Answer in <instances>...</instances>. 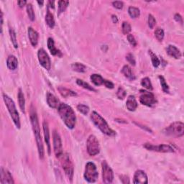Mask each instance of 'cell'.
<instances>
[{
    "label": "cell",
    "mask_w": 184,
    "mask_h": 184,
    "mask_svg": "<svg viewBox=\"0 0 184 184\" xmlns=\"http://www.w3.org/2000/svg\"><path fill=\"white\" fill-rule=\"evenodd\" d=\"M30 121L32 124L33 132L35 137V140H36L38 154H39L40 158L42 160L44 158V147L43 144H42V141L40 135V125L38 122V119L37 116L36 111L34 107L32 106L31 107L30 109Z\"/></svg>",
    "instance_id": "cell-1"
},
{
    "label": "cell",
    "mask_w": 184,
    "mask_h": 184,
    "mask_svg": "<svg viewBox=\"0 0 184 184\" xmlns=\"http://www.w3.org/2000/svg\"><path fill=\"white\" fill-rule=\"evenodd\" d=\"M58 111L60 117L67 127L71 130L73 129L76 122V117L73 109L69 105L62 103L60 104Z\"/></svg>",
    "instance_id": "cell-2"
},
{
    "label": "cell",
    "mask_w": 184,
    "mask_h": 184,
    "mask_svg": "<svg viewBox=\"0 0 184 184\" xmlns=\"http://www.w3.org/2000/svg\"><path fill=\"white\" fill-rule=\"evenodd\" d=\"M91 119H92L94 125L102 131V133L105 134L107 136H109V137H114L116 135L115 131H114L112 128H110L106 120L97 112H92V114H91Z\"/></svg>",
    "instance_id": "cell-3"
},
{
    "label": "cell",
    "mask_w": 184,
    "mask_h": 184,
    "mask_svg": "<svg viewBox=\"0 0 184 184\" xmlns=\"http://www.w3.org/2000/svg\"><path fill=\"white\" fill-rule=\"evenodd\" d=\"M3 99L4 103H5L7 107V109L9 114H10V116L12 119L14 123H15L17 128L20 129L21 126L20 115H19L17 109L16 108L15 102H14L13 100L8 95H7L5 94H3Z\"/></svg>",
    "instance_id": "cell-4"
},
{
    "label": "cell",
    "mask_w": 184,
    "mask_h": 184,
    "mask_svg": "<svg viewBox=\"0 0 184 184\" xmlns=\"http://www.w3.org/2000/svg\"><path fill=\"white\" fill-rule=\"evenodd\" d=\"M164 134L171 137H182L184 134V125L183 122H177L169 125L163 131Z\"/></svg>",
    "instance_id": "cell-5"
},
{
    "label": "cell",
    "mask_w": 184,
    "mask_h": 184,
    "mask_svg": "<svg viewBox=\"0 0 184 184\" xmlns=\"http://www.w3.org/2000/svg\"><path fill=\"white\" fill-rule=\"evenodd\" d=\"M99 173H98L97 168L96 165L94 162H88L86 165L84 178L88 183H94L96 182Z\"/></svg>",
    "instance_id": "cell-6"
},
{
    "label": "cell",
    "mask_w": 184,
    "mask_h": 184,
    "mask_svg": "<svg viewBox=\"0 0 184 184\" xmlns=\"http://www.w3.org/2000/svg\"><path fill=\"white\" fill-rule=\"evenodd\" d=\"M61 159V166L63 167V169L65 172L66 176L70 179L71 181H72L73 176V165L71 162L70 157L68 154H63L59 157Z\"/></svg>",
    "instance_id": "cell-7"
},
{
    "label": "cell",
    "mask_w": 184,
    "mask_h": 184,
    "mask_svg": "<svg viewBox=\"0 0 184 184\" xmlns=\"http://www.w3.org/2000/svg\"><path fill=\"white\" fill-rule=\"evenodd\" d=\"M87 152L91 156H95L99 153L100 147L97 138L94 135H90L87 142Z\"/></svg>",
    "instance_id": "cell-8"
},
{
    "label": "cell",
    "mask_w": 184,
    "mask_h": 184,
    "mask_svg": "<svg viewBox=\"0 0 184 184\" xmlns=\"http://www.w3.org/2000/svg\"><path fill=\"white\" fill-rule=\"evenodd\" d=\"M52 142H53V148L55 155L57 157H59L63 155V146L61 136L56 130L53 131L52 133Z\"/></svg>",
    "instance_id": "cell-9"
},
{
    "label": "cell",
    "mask_w": 184,
    "mask_h": 184,
    "mask_svg": "<svg viewBox=\"0 0 184 184\" xmlns=\"http://www.w3.org/2000/svg\"><path fill=\"white\" fill-rule=\"evenodd\" d=\"M140 102L142 104L147 107H152L157 103V100L153 94L145 91H141Z\"/></svg>",
    "instance_id": "cell-10"
},
{
    "label": "cell",
    "mask_w": 184,
    "mask_h": 184,
    "mask_svg": "<svg viewBox=\"0 0 184 184\" xmlns=\"http://www.w3.org/2000/svg\"><path fill=\"white\" fill-rule=\"evenodd\" d=\"M102 166V177L104 183H112L114 180L113 171L107 164L106 161H103Z\"/></svg>",
    "instance_id": "cell-11"
},
{
    "label": "cell",
    "mask_w": 184,
    "mask_h": 184,
    "mask_svg": "<svg viewBox=\"0 0 184 184\" xmlns=\"http://www.w3.org/2000/svg\"><path fill=\"white\" fill-rule=\"evenodd\" d=\"M37 57L38 60H39V62L45 69L49 71L51 68V59H50L48 55L44 49H40L37 52Z\"/></svg>",
    "instance_id": "cell-12"
},
{
    "label": "cell",
    "mask_w": 184,
    "mask_h": 184,
    "mask_svg": "<svg viewBox=\"0 0 184 184\" xmlns=\"http://www.w3.org/2000/svg\"><path fill=\"white\" fill-rule=\"evenodd\" d=\"M144 147L148 150L151 151H156L160 152H174V149L168 145H153L150 143H145Z\"/></svg>",
    "instance_id": "cell-13"
},
{
    "label": "cell",
    "mask_w": 184,
    "mask_h": 184,
    "mask_svg": "<svg viewBox=\"0 0 184 184\" xmlns=\"http://www.w3.org/2000/svg\"><path fill=\"white\" fill-rule=\"evenodd\" d=\"M133 183L135 184H145L148 183L147 176L144 171L138 170L134 175Z\"/></svg>",
    "instance_id": "cell-14"
},
{
    "label": "cell",
    "mask_w": 184,
    "mask_h": 184,
    "mask_svg": "<svg viewBox=\"0 0 184 184\" xmlns=\"http://www.w3.org/2000/svg\"><path fill=\"white\" fill-rule=\"evenodd\" d=\"M1 184H13L14 181L11 173L4 168H1V179H0Z\"/></svg>",
    "instance_id": "cell-15"
},
{
    "label": "cell",
    "mask_w": 184,
    "mask_h": 184,
    "mask_svg": "<svg viewBox=\"0 0 184 184\" xmlns=\"http://www.w3.org/2000/svg\"><path fill=\"white\" fill-rule=\"evenodd\" d=\"M47 103L49 105L50 107L53 109H58L60 106V102L57 98L54 96L53 94H51V93H47Z\"/></svg>",
    "instance_id": "cell-16"
},
{
    "label": "cell",
    "mask_w": 184,
    "mask_h": 184,
    "mask_svg": "<svg viewBox=\"0 0 184 184\" xmlns=\"http://www.w3.org/2000/svg\"><path fill=\"white\" fill-rule=\"evenodd\" d=\"M28 37H29L30 41L33 47H36L38 43V33L32 27H28Z\"/></svg>",
    "instance_id": "cell-17"
},
{
    "label": "cell",
    "mask_w": 184,
    "mask_h": 184,
    "mask_svg": "<svg viewBox=\"0 0 184 184\" xmlns=\"http://www.w3.org/2000/svg\"><path fill=\"white\" fill-rule=\"evenodd\" d=\"M42 127H43L45 141V142H46V145L47 146V152H48L49 155H51V144H50L49 127H48V124H47L46 121L43 122V123H42Z\"/></svg>",
    "instance_id": "cell-18"
},
{
    "label": "cell",
    "mask_w": 184,
    "mask_h": 184,
    "mask_svg": "<svg viewBox=\"0 0 184 184\" xmlns=\"http://www.w3.org/2000/svg\"><path fill=\"white\" fill-rule=\"evenodd\" d=\"M166 51H167V53H168L170 56L173 57V58L176 59L181 58V52L176 46H174V45H168L166 49Z\"/></svg>",
    "instance_id": "cell-19"
},
{
    "label": "cell",
    "mask_w": 184,
    "mask_h": 184,
    "mask_svg": "<svg viewBox=\"0 0 184 184\" xmlns=\"http://www.w3.org/2000/svg\"><path fill=\"white\" fill-rule=\"evenodd\" d=\"M47 47H48L50 52H51V53L52 55V56H61V51L58 50L55 46V43H54V40L51 37H49L48 39H47Z\"/></svg>",
    "instance_id": "cell-20"
},
{
    "label": "cell",
    "mask_w": 184,
    "mask_h": 184,
    "mask_svg": "<svg viewBox=\"0 0 184 184\" xmlns=\"http://www.w3.org/2000/svg\"><path fill=\"white\" fill-rule=\"evenodd\" d=\"M126 107L127 109L130 112H134L137 109V102L136 101L135 97L134 96H130L128 97L127 100L126 102Z\"/></svg>",
    "instance_id": "cell-21"
},
{
    "label": "cell",
    "mask_w": 184,
    "mask_h": 184,
    "mask_svg": "<svg viewBox=\"0 0 184 184\" xmlns=\"http://www.w3.org/2000/svg\"><path fill=\"white\" fill-rule=\"evenodd\" d=\"M7 66L9 70H16L18 66V61L16 57L14 56H9L7 60Z\"/></svg>",
    "instance_id": "cell-22"
},
{
    "label": "cell",
    "mask_w": 184,
    "mask_h": 184,
    "mask_svg": "<svg viewBox=\"0 0 184 184\" xmlns=\"http://www.w3.org/2000/svg\"><path fill=\"white\" fill-rule=\"evenodd\" d=\"M122 73L124 74V76H125L127 78H128L129 80L133 81L135 79V76L132 73V71L131 68L127 65H125L122 69Z\"/></svg>",
    "instance_id": "cell-23"
},
{
    "label": "cell",
    "mask_w": 184,
    "mask_h": 184,
    "mask_svg": "<svg viewBox=\"0 0 184 184\" xmlns=\"http://www.w3.org/2000/svg\"><path fill=\"white\" fill-rule=\"evenodd\" d=\"M17 97H18L19 105H20L21 111L25 114V97H24V94L21 88H19Z\"/></svg>",
    "instance_id": "cell-24"
},
{
    "label": "cell",
    "mask_w": 184,
    "mask_h": 184,
    "mask_svg": "<svg viewBox=\"0 0 184 184\" xmlns=\"http://www.w3.org/2000/svg\"><path fill=\"white\" fill-rule=\"evenodd\" d=\"M58 89L59 91L60 94H61L62 97H75L76 96V94L73 91H71L70 89H68V88H64V87H60L58 88Z\"/></svg>",
    "instance_id": "cell-25"
},
{
    "label": "cell",
    "mask_w": 184,
    "mask_h": 184,
    "mask_svg": "<svg viewBox=\"0 0 184 184\" xmlns=\"http://www.w3.org/2000/svg\"><path fill=\"white\" fill-rule=\"evenodd\" d=\"M90 78L94 85L101 86L104 84V79L102 78V76L99 75V74H92Z\"/></svg>",
    "instance_id": "cell-26"
},
{
    "label": "cell",
    "mask_w": 184,
    "mask_h": 184,
    "mask_svg": "<svg viewBox=\"0 0 184 184\" xmlns=\"http://www.w3.org/2000/svg\"><path fill=\"white\" fill-rule=\"evenodd\" d=\"M45 22H46L47 25L49 26V27L53 28L55 26V20L53 17L52 14L50 12L49 9H47L46 16H45Z\"/></svg>",
    "instance_id": "cell-27"
},
{
    "label": "cell",
    "mask_w": 184,
    "mask_h": 184,
    "mask_svg": "<svg viewBox=\"0 0 184 184\" xmlns=\"http://www.w3.org/2000/svg\"><path fill=\"white\" fill-rule=\"evenodd\" d=\"M128 13L131 17L133 19L139 17L140 15V9L135 7H130L128 9Z\"/></svg>",
    "instance_id": "cell-28"
},
{
    "label": "cell",
    "mask_w": 184,
    "mask_h": 184,
    "mask_svg": "<svg viewBox=\"0 0 184 184\" xmlns=\"http://www.w3.org/2000/svg\"><path fill=\"white\" fill-rule=\"evenodd\" d=\"M71 68H72L73 71H76V72L79 73H83L87 70V67L83 65V64L80 63H73L72 65H71Z\"/></svg>",
    "instance_id": "cell-29"
},
{
    "label": "cell",
    "mask_w": 184,
    "mask_h": 184,
    "mask_svg": "<svg viewBox=\"0 0 184 184\" xmlns=\"http://www.w3.org/2000/svg\"><path fill=\"white\" fill-rule=\"evenodd\" d=\"M9 36H10L12 42L14 47H15V48H17L18 44H17V35H16V33L15 32V30H14L12 28L9 27Z\"/></svg>",
    "instance_id": "cell-30"
},
{
    "label": "cell",
    "mask_w": 184,
    "mask_h": 184,
    "mask_svg": "<svg viewBox=\"0 0 184 184\" xmlns=\"http://www.w3.org/2000/svg\"><path fill=\"white\" fill-rule=\"evenodd\" d=\"M69 2L68 1H63V0H61L58 2V15L63 13L64 11L66 10L67 7L68 6Z\"/></svg>",
    "instance_id": "cell-31"
},
{
    "label": "cell",
    "mask_w": 184,
    "mask_h": 184,
    "mask_svg": "<svg viewBox=\"0 0 184 184\" xmlns=\"http://www.w3.org/2000/svg\"><path fill=\"white\" fill-rule=\"evenodd\" d=\"M141 85L148 90H150V91L152 90V86L151 81H150L149 78L145 77L144 78H142V81H141Z\"/></svg>",
    "instance_id": "cell-32"
},
{
    "label": "cell",
    "mask_w": 184,
    "mask_h": 184,
    "mask_svg": "<svg viewBox=\"0 0 184 184\" xmlns=\"http://www.w3.org/2000/svg\"><path fill=\"white\" fill-rule=\"evenodd\" d=\"M76 83H77V84L79 85L80 87L84 88H86V89L92 91V92H96V89H94V88H93L92 87H91L88 83H86L85 81H83V80L77 79V81H76Z\"/></svg>",
    "instance_id": "cell-33"
},
{
    "label": "cell",
    "mask_w": 184,
    "mask_h": 184,
    "mask_svg": "<svg viewBox=\"0 0 184 184\" xmlns=\"http://www.w3.org/2000/svg\"><path fill=\"white\" fill-rule=\"evenodd\" d=\"M27 15L29 17V19L31 21H34L35 18L34 9H33L32 5L31 4H27Z\"/></svg>",
    "instance_id": "cell-34"
},
{
    "label": "cell",
    "mask_w": 184,
    "mask_h": 184,
    "mask_svg": "<svg viewBox=\"0 0 184 184\" xmlns=\"http://www.w3.org/2000/svg\"><path fill=\"white\" fill-rule=\"evenodd\" d=\"M150 57H151V61H152V63L155 68H157L161 64V61H160L159 58H157V56L155 54H154L151 51H150Z\"/></svg>",
    "instance_id": "cell-35"
},
{
    "label": "cell",
    "mask_w": 184,
    "mask_h": 184,
    "mask_svg": "<svg viewBox=\"0 0 184 184\" xmlns=\"http://www.w3.org/2000/svg\"><path fill=\"white\" fill-rule=\"evenodd\" d=\"M155 37L157 38V40H158V41H162V40H163V37H164V31L161 28H157L156 30L155 31Z\"/></svg>",
    "instance_id": "cell-36"
},
{
    "label": "cell",
    "mask_w": 184,
    "mask_h": 184,
    "mask_svg": "<svg viewBox=\"0 0 184 184\" xmlns=\"http://www.w3.org/2000/svg\"><path fill=\"white\" fill-rule=\"evenodd\" d=\"M159 79H160V81H161V84L162 90H163L166 93H168L169 92V87H168V85L167 84L166 81V80H165L163 76H160Z\"/></svg>",
    "instance_id": "cell-37"
},
{
    "label": "cell",
    "mask_w": 184,
    "mask_h": 184,
    "mask_svg": "<svg viewBox=\"0 0 184 184\" xmlns=\"http://www.w3.org/2000/svg\"><path fill=\"white\" fill-rule=\"evenodd\" d=\"M122 32L123 34L125 35H127L130 32L131 30H132V28H131V25L129 24L127 22H123L122 23Z\"/></svg>",
    "instance_id": "cell-38"
},
{
    "label": "cell",
    "mask_w": 184,
    "mask_h": 184,
    "mask_svg": "<svg viewBox=\"0 0 184 184\" xmlns=\"http://www.w3.org/2000/svg\"><path fill=\"white\" fill-rule=\"evenodd\" d=\"M77 109L81 112V113L84 114V115H87L88 113V112H89V108H88V107L83 104H78L77 106Z\"/></svg>",
    "instance_id": "cell-39"
},
{
    "label": "cell",
    "mask_w": 184,
    "mask_h": 184,
    "mask_svg": "<svg viewBox=\"0 0 184 184\" xmlns=\"http://www.w3.org/2000/svg\"><path fill=\"white\" fill-rule=\"evenodd\" d=\"M127 95L125 90L122 87H119L117 92V96L119 99H124Z\"/></svg>",
    "instance_id": "cell-40"
},
{
    "label": "cell",
    "mask_w": 184,
    "mask_h": 184,
    "mask_svg": "<svg viewBox=\"0 0 184 184\" xmlns=\"http://www.w3.org/2000/svg\"><path fill=\"white\" fill-rule=\"evenodd\" d=\"M155 24H156V20L153 16L152 15H149L148 16V26L150 29H153Z\"/></svg>",
    "instance_id": "cell-41"
},
{
    "label": "cell",
    "mask_w": 184,
    "mask_h": 184,
    "mask_svg": "<svg viewBox=\"0 0 184 184\" xmlns=\"http://www.w3.org/2000/svg\"><path fill=\"white\" fill-rule=\"evenodd\" d=\"M127 40L130 43V45H132L133 47L137 46V41H136L135 37H134L132 34H128Z\"/></svg>",
    "instance_id": "cell-42"
},
{
    "label": "cell",
    "mask_w": 184,
    "mask_h": 184,
    "mask_svg": "<svg viewBox=\"0 0 184 184\" xmlns=\"http://www.w3.org/2000/svg\"><path fill=\"white\" fill-rule=\"evenodd\" d=\"M112 5H113L114 7H115L116 9H122L123 8L124 4H123L122 2L116 1V2H112Z\"/></svg>",
    "instance_id": "cell-43"
},
{
    "label": "cell",
    "mask_w": 184,
    "mask_h": 184,
    "mask_svg": "<svg viewBox=\"0 0 184 184\" xmlns=\"http://www.w3.org/2000/svg\"><path fill=\"white\" fill-rule=\"evenodd\" d=\"M126 59L127 60V61L131 64V65L135 66V58H134V56H132V54L129 53V54L127 55Z\"/></svg>",
    "instance_id": "cell-44"
},
{
    "label": "cell",
    "mask_w": 184,
    "mask_h": 184,
    "mask_svg": "<svg viewBox=\"0 0 184 184\" xmlns=\"http://www.w3.org/2000/svg\"><path fill=\"white\" fill-rule=\"evenodd\" d=\"M104 85L108 88H114V84L113 83L111 82L108 80H104Z\"/></svg>",
    "instance_id": "cell-45"
},
{
    "label": "cell",
    "mask_w": 184,
    "mask_h": 184,
    "mask_svg": "<svg viewBox=\"0 0 184 184\" xmlns=\"http://www.w3.org/2000/svg\"><path fill=\"white\" fill-rule=\"evenodd\" d=\"M174 19H175V20L176 22H178L179 23L181 24H183V18L182 17H181L179 14H176L175 16H174Z\"/></svg>",
    "instance_id": "cell-46"
},
{
    "label": "cell",
    "mask_w": 184,
    "mask_h": 184,
    "mask_svg": "<svg viewBox=\"0 0 184 184\" xmlns=\"http://www.w3.org/2000/svg\"><path fill=\"white\" fill-rule=\"evenodd\" d=\"M120 180L122 181V183H130V180H129V178L127 176H121Z\"/></svg>",
    "instance_id": "cell-47"
},
{
    "label": "cell",
    "mask_w": 184,
    "mask_h": 184,
    "mask_svg": "<svg viewBox=\"0 0 184 184\" xmlns=\"http://www.w3.org/2000/svg\"><path fill=\"white\" fill-rule=\"evenodd\" d=\"M26 4H27V2H26V1H18V2H17L18 6L20 7V8H22L23 7L25 6Z\"/></svg>",
    "instance_id": "cell-48"
},
{
    "label": "cell",
    "mask_w": 184,
    "mask_h": 184,
    "mask_svg": "<svg viewBox=\"0 0 184 184\" xmlns=\"http://www.w3.org/2000/svg\"><path fill=\"white\" fill-rule=\"evenodd\" d=\"M112 21H113L114 23H117L118 22V18L116 15H112Z\"/></svg>",
    "instance_id": "cell-49"
},
{
    "label": "cell",
    "mask_w": 184,
    "mask_h": 184,
    "mask_svg": "<svg viewBox=\"0 0 184 184\" xmlns=\"http://www.w3.org/2000/svg\"><path fill=\"white\" fill-rule=\"evenodd\" d=\"M54 3H55L54 1H49L48 2V7H51V8L54 9L55 8Z\"/></svg>",
    "instance_id": "cell-50"
},
{
    "label": "cell",
    "mask_w": 184,
    "mask_h": 184,
    "mask_svg": "<svg viewBox=\"0 0 184 184\" xmlns=\"http://www.w3.org/2000/svg\"><path fill=\"white\" fill-rule=\"evenodd\" d=\"M37 3L40 6H42V5H43V4H44V2L43 1H37Z\"/></svg>",
    "instance_id": "cell-51"
}]
</instances>
